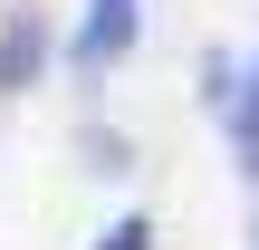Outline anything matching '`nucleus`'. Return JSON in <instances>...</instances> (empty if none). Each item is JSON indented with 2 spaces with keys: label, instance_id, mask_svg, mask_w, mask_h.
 <instances>
[{
  "label": "nucleus",
  "instance_id": "1",
  "mask_svg": "<svg viewBox=\"0 0 259 250\" xmlns=\"http://www.w3.org/2000/svg\"><path fill=\"white\" fill-rule=\"evenodd\" d=\"M125 48H135V0H96V19L77 29V67L96 77V67H115Z\"/></svg>",
  "mask_w": 259,
  "mask_h": 250
},
{
  "label": "nucleus",
  "instance_id": "2",
  "mask_svg": "<svg viewBox=\"0 0 259 250\" xmlns=\"http://www.w3.org/2000/svg\"><path fill=\"white\" fill-rule=\"evenodd\" d=\"M38 58H48V29L19 10V19L0 29V96H10V87H29V77H38Z\"/></svg>",
  "mask_w": 259,
  "mask_h": 250
},
{
  "label": "nucleus",
  "instance_id": "3",
  "mask_svg": "<svg viewBox=\"0 0 259 250\" xmlns=\"http://www.w3.org/2000/svg\"><path fill=\"white\" fill-rule=\"evenodd\" d=\"M231 125H240V135H259V58H250V77L231 87Z\"/></svg>",
  "mask_w": 259,
  "mask_h": 250
},
{
  "label": "nucleus",
  "instance_id": "4",
  "mask_svg": "<svg viewBox=\"0 0 259 250\" xmlns=\"http://www.w3.org/2000/svg\"><path fill=\"white\" fill-rule=\"evenodd\" d=\"M96 250H154V222H144V212H125V222H115Z\"/></svg>",
  "mask_w": 259,
  "mask_h": 250
}]
</instances>
